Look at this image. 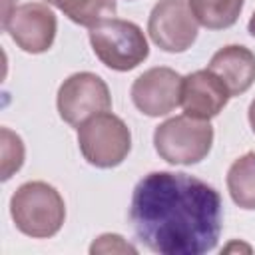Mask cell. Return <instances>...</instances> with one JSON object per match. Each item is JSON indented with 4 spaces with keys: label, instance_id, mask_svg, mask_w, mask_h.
<instances>
[{
    "label": "cell",
    "instance_id": "cell-1",
    "mask_svg": "<svg viewBox=\"0 0 255 255\" xmlns=\"http://www.w3.org/2000/svg\"><path fill=\"white\" fill-rule=\"evenodd\" d=\"M129 223L153 253L203 255L219 241L223 203L213 185L189 173L151 171L133 187Z\"/></svg>",
    "mask_w": 255,
    "mask_h": 255
},
{
    "label": "cell",
    "instance_id": "cell-3",
    "mask_svg": "<svg viewBox=\"0 0 255 255\" xmlns=\"http://www.w3.org/2000/svg\"><path fill=\"white\" fill-rule=\"evenodd\" d=\"M90 44L96 58L116 72H129L149 56L143 30L135 22L114 16L90 28Z\"/></svg>",
    "mask_w": 255,
    "mask_h": 255
},
{
    "label": "cell",
    "instance_id": "cell-6",
    "mask_svg": "<svg viewBox=\"0 0 255 255\" xmlns=\"http://www.w3.org/2000/svg\"><path fill=\"white\" fill-rule=\"evenodd\" d=\"M58 114L60 118L78 128L96 114L110 112L112 96L108 84L92 72H76L68 76L58 90Z\"/></svg>",
    "mask_w": 255,
    "mask_h": 255
},
{
    "label": "cell",
    "instance_id": "cell-11",
    "mask_svg": "<svg viewBox=\"0 0 255 255\" xmlns=\"http://www.w3.org/2000/svg\"><path fill=\"white\" fill-rule=\"evenodd\" d=\"M207 68L227 86L231 96H241L255 82V54L239 44L219 48Z\"/></svg>",
    "mask_w": 255,
    "mask_h": 255
},
{
    "label": "cell",
    "instance_id": "cell-4",
    "mask_svg": "<svg viewBox=\"0 0 255 255\" xmlns=\"http://www.w3.org/2000/svg\"><path fill=\"white\" fill-rule=\"evenodd\" d=\"M213 145V128L207 120L187 114L159 124L153 131V147L171 165H193L207 157Z\"/></svg>",
    "mask_w": 255,
    "mask_h": 255
},
{
    "label": "cell",
    "instance_id": "cell-12",
    "mask_svg": "<svg viewBox=\"0 0 255 255\" xmlns=\"http://www.w3.org/2000/svg\"><path fill=\"white\" fill-rule=\"evenodd\" d=\"M227 189L235 205L255 209V151L237 157L227 171Z\"/></svg>",
    "mask_w": 255,
    "mask_h": 255
},
{
    "label": "cell",
    "instance_id": "cell-7",
    "mask_svg": "<svg viewBox=\"0 0 255 255\" xmlns=\"http://www.w3.org/2000/svg\"><path fill=\"white\" fill-rule=\"evenodd\" d=\"M197 24L187 0H159L149 12L147 34L163 52L179 54L197 40Z\"/></svg>",
    "mask_w": 255,
    "mask_h": 255
},
{
    "label": "cell",
    "instance_id": "cell-14",
    "mask_svg": "<svg viewBox=\"0 0 255 255\" xmlns=\"http://www.w3.org/2000/svg\"><path fill=\"white\" fill-rule=\"evenodd\" d=\"M46 4L56 6L74 24L96 26L98 22L112 18L116 14V0H46Z\"/></svg>",
    "mask_w": 255,
    "mask_h": 255
},
{
    "label": "cell",
    "instance_id": "cell-9",
    "mask_svg": "<svg viewBox=\"0 0 255 255\" xmlns=\"http://www.w3.org/2000/svg\"><path fill=\"white\" fill-rule=\"evenodd\" d=\"M181 80L183 78L167 66L149 68L133 80L131 102L141 114L149 118L167 116L179 106Z\"/></svg>",
    "mask_w": 255,
    "mask_h": 255
},
{
    "label": "cell",
    "instance_id": "cell-17",
    "mask_svg": "<svg viewBox=\"0 0 255 255\" xmlns=\"http://www.w3.org/2000/svg\"><path fill=\"white\" fill-rule=\"evenodd\" d=\"M247 116H249V126H251V129H253V133H255V100L251 102V106H249V112H247Z\"/></svg>",
    "mask_w": 255,
    "mask_h": 255
},
{
    "label": "cell",
    "instance_id": "cell-15",
    "mask_svg": "<svg viewBox=\"0 0 255 255\" xmlns=\"http://www.w3.org/2000/svg\"><path fill=\"white\" fill-rule=\"evenodd\" d=\"M2 145V181H8L24 163V143L18 133L8 128L0 129Z\"/></svg>",
    "mask_w": 255,
    "mask_h": 255
},
{
    "label": "cell",
    "instance_id": "cell-19",
    "mask_svg": "<svg viewBox=\"0 0 255 255\" xmlns=\"http://www.w3.org/2000/svg\"><path fill=\"white\" fill-rule=\"evenodd\" d=\"M247 30H249V34L255 38V10H253V14H251V18H249V24H247Z\"/></svg>",
    "mask_w": 255,
    "mask_h": 255
},
{
    "label": "cell",
    "instance_id": "cell-16",
    "mask_svg": "<svg viewBox=\"0 0 255 255\" xmlns=\"http://www.w3.org/2000/svg\"><path fill=\"white\" fill-rule=\"evenodd\" d=\"M90 253H137V249L118 233H104L92 243Z\"/></svg>",
    "mask_w": 255,
    "mask_h": 255
},
{
    "label": "cell",
    "instance_id": "cell-18",
    "mask_svg": "<svg viewBox=\"0 0 255 255\" xmlns=\"http://www.w3.org/2000/svg\"><path fill=\"white\" fill-rule=\"evenodd\" d=\"M12 4H14V0H2V16H4V14H8V12L14 8Z\"/></svg>",
    "mask_w": 255,
    "mask_h": 255
},
{
    "label": "cell",
    "instance_id": "cell-5",
    "mask_svg": "<svg viewBox=\"0 0 255 255\" xmlns=\"http://www.w3.org/2000/svg\"><path fill=\"white\" fill-rule=\"evenodd\" d=\"M78 145L90 165L110 169L128 157L131 131L122 118L112 112H102L78 126Z\"/></svg>",
    "mask_w": 255,
    "mask_h": 255
},
{
    "label": "cell",
    "instance_id": "cell-13",
    "mask_svg": "<svg viewBox=\"0 0 255 255\" xmlns=\"http://www.w3.org/2000/svg\"><path fill=\"white\" fill-rule=\"evenodd\" d=\"M245 0H189L195 20L207 30H225L233 26Z\"/></svg>",
    "mask_w": 255,
    "mask_h": 255
},
{
    "label": "cell",
    "instance_id": "cell-10",
    "mask_svg": "<svg viewBox=\"0 0 255 255\" xmlns=\"http://www.w3.org/2000/svg\"><path fill=\"white\" fill-rule=\"evenodd\" d=\"M231 94L227 86L207 68L187 74L181 80V98L179 104L183 112L195 120L215 118L229 102Z\"/></svg>",
    "mask_w": 255,
    "mask_h": 255
},
{
    "label": "cell",
    "instance_id": "cell-2",
    "mask_svg": "<svg viewBox=\"0 0 255 255\" xmlns=\"http://www.w3.org/2000/svg\"><path fill=\"white\" fill-rule=\"evenodd\" d=\"M10 215L18 231L34 239L54 237L66 219L60 191L46 181L22 183L10 199Z\"/></svg>",
    "mask_w": 255,
    "mask_h": 255
},
{
    "label": "cell",
    "instance_id": "cell-8",
    "mask_svg": "<svg viewBox=\"0 0 255 255\" xmlns=\"http://www.w3.org/2000/svg\"><path fill=\"white\" fill-rule=\"evenodd\" d=\"M2 28L16 42V46L28 54L48 52L54 44L58 20L56 14L42 2H26L14 6L2 16Z\"/></svg>",
    "mask_w": 255,
    "mask_h": 255
}]
</instances>
